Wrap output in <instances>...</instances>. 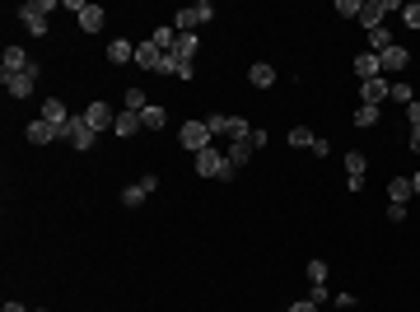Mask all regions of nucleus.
I'll return each mask as SVG.
<instances>
[{
  "mask_svg": "<svg viewBox=\"0 0 420 312\" xmlns=\"http://www.w3.org/2000/svg\"><path fill=\"white\" fill-rule=\"evenodd\" d=\"M411 149L420 154V126H411Z\"/></svg>",
  "mask_w": 420,
  "mask_h": 312,
  "instance_id": "nucleus-41",
  "label": "nucleus"
},
{
  "mask_svg": "<svg viewBox=\"0 0 420 312\" xmlns=\"http://www.w3.org/2000/svg\"><path fill=\"white\" fill-rule=\"evenodd\" d=\"M411 191H416V196H420V168L411 172Z\"/></svg>",
  "mask_w": 420,
  "mask_h": 312,
  "instance_id": "nucleus-42",
  "label": "nucleus"
},
{
  "mask_svg": "<svg viewBox=\"0 0 420 312\" xmlns=\"http://www.w3.org/2000/svg\"><path fill=\"white\" fill-rule=\"evenodd\" d=\"M205 131L215 136V140H248L252 126L243 117H229V112H215V117H205Z\"/></svg>",
  "mask_w": 420,
  "mask_h": 312,
  "instance_id": "nucleus-1",
  "label": "nucleus"
},
{
  "mask_svg": "<svg viewBox=\"0 0 420 312\" xmlns=\"http://www.w3.org/2000/svg\"><path fill=\"white\" fill-rule=\"evenodd\" d=\"M332 298H336V294H327V284H313V303H318V308H327Z\"/></svg>",
  "mask_w": 420,
  "mask_h": 312,
  "instance_id": "nucleus-37",
  "label": "nucleus"
},
{
  "mask_svg": "<svg viewBox=\"0 0 420 312\" xmlns=\"http://www.w3.org/2000/svg\"><path fill=\"white\" fill-rule=\"evenodd\" d=\"M364 163H369V158L359 154V149H350V154H345V177H350V182H359V177H364Z\"/></svg>",
  "mask_w": 420,
  "mask_h": 312,
  "instance_id": "nucleus-26",
  "label": "nucleus"
},
{
  "mask_svg": "<svg viewBox=\"0 0 420 312\" xmlns=\"http://www.w3.org/2000/svg\"><path fill=\"white\" fill-rule=\"evenodd\" d=\"M290 312H322V308H318L313 298H299V303H290Z\"/></svg>",
  "mask_w": 420,
  "mask_h": 312,
  "instance_id": "nucleus-38",
  "label": "nucleus"
},
{
  "mask_svg": "<svg viewBox=\"0 0 420 312\" xmlns=\"http://www.w3.org/2000/svg\"><path fill=\"white\" fill-rule=\"evenodd\" d=\"M383 15H402V0H364V10H359V24L364 28H383Z\"/></svg>",
  "mask_w": 420,
  "mask_h": 312,
  "instance_id": "nucleus-5",
  "label": "nucleus"
},
{
  "mask_svg": "<svg viewBox=\"0 0 420 312\" xmlns=\"http://www.w3.org/2000/svg\"><path fill=\"white\" fill-rule=\"evenodd\" d=\"M164 122H169V112L159 108V103H150V108L140 112V126H145V131H159V126H164Z\"/></svg>",
  "mask_w": 420,
  "mask_h": 312,
  "instance_id": "nucleus-25",
  "label": "nucleus"
},
{
  "mask_svg": "<svg viewBox=\"0 0 420 312\" xmlns=\"http://www.w3.org/2000/svg\"><path fill=\"white\" fill-rule=\"evenodd\" d=\"M159 61H164V51H159L150 38H145V42H136V65H140V70H159Z\"/></svg>",
  "mask_w": 420,
  "mask_h": 312,
  "instance_id": "nucleus-16",
  "label": "nucleus"
},
{
  "mask_svg": "<svg viewBox=\"0 0 420 312\" xmlns=\"http://www.w3.org/2000/svg\"><path fill=\"white\" fill-rule=\"evenodd\" d=\"M355 75H359V84H364V79H378V75H383V61H378V51H359V56H355Z\"/></svg>",
  "mask_w": 420,
  "mask_h": 312,
  "instance_id": "nucleus-14",
  "label": "nucleus"
},
{
  "mask_svg": "<svg viewBox=\"0 0 420 312\" xmlns=\"http://www.w3.org/2000/svg\"><path fill=\"white\" fill-rule=\"evenodd\" d=\"M378 117H383V108H369V103H359V108H355V126H364V131L378 126Z\"/></svg>",
  "mask_w": 420,
  "mask_h": 312,
  "instance_id": "nucleus-28",
  "label": "nucleus"
},
{
  "mask_svg": "<svg viewBox=\"0 0 420 312\" xmlns=\"http://www.w3.org/2000/svg\"><path fill=\"white\" fill-rule=\"evenodd\" d=\"M215 19V5L210 0H196V5H187V10H178V19H173V28L178 33H196L201 24H210Z\"/></svg>",
  "mask_w": 420,
  "mask_h": 312,
  "instance_id": "nucleus-3",
  "label": "nucleus"
},
{
  "mask_svg": "<svg viewBox=\"0 0 420 312\" xmlns=\"http://www.w3.org/2000/svg\"><path fill=\"white\" fill-rule=\"evenodd\" d=\"M145 108H150L145 89H136V84H131V89H126V112H145Z\"/></svg>",
  "mask_w": 420,
  "mask_h": 312,
  "instance_id": "nucleus-29",
  "label": "nucleus"
},
{
  "mask_svg": "<svg viewBox=\"0 0 420 312\" xmlns=\"http://www.w3.org/2000/svg\"><path fill=\"white\" fill-rule=\"evenodd\" d=\"M75 19H79V28L84 33H98L103 24H108V10H103V5H84V0H75Z\"/></svg>",
  "mask_w": 420,
  "mask_h": 312,
  "instance_id": "nucleus-6",
  "label": "nucleus"
},
{
  "mask_svg": "<svg viewBox=\"0 0 420 312\" xmlns=\"http://www.w3.org/2000/svg\"><path fill=\"white\" fill-rule=\"evenodd\" d=\"M248 158H252V145L248 140H229V163H233V168H243Z\"/></svg>",
  "mask_w": 420,
  "mask_h": 312,
  "instance_id": "nucleus-27",
  "label": "nucleus"
},
{
  "mask_svg": "<svg viewBox=\"0 0 420 312\" xmlns=\"http://www.w3.org/2000/svg\"><path fill=\"white\" fill-rule=\"evenodd\" d=\"M178 145H182V149H192V154H201V149H210V145H215V136L205 131V122H196V117H192V122L178 131Z\"/></svg>",
  "mask_w": 420,
  "mask_h": 312,
  "instance_id": "nucleus-4",
  "label": "nucleus"
},
{
  "mask_svg": "<svg viewBox=\"0 0 420 312\" xmlns=\"http://www.w3.org/2000/svg\"><path fill=\"white\" fill-rule=\"evenodd\" d=\"M145 196H150V191L136 182V187H126V191H122V205H126V210H136V205H145Z\"/></svg>",
  "mask_w": 420,
  "mask_h": 312,
  "instance_id": "nucleus-31",
  "label": "nucleus"
},
{
  "mask_svg": "<svg viewBox=\"0 0 420 312\" xmlns=\"http://www.w3.org/2000/svg\"><path fill=\"white\" fill-rule=\"evenodd\" d=\"M38 75H42V70H38V61H33V70H24V75H10V79H5L10 98H29L33 89H38Z\"/></svg>",
  "mask_w": 420,
  "mask_h": 312,
  "instance_id": "nucleus-9",
  "label": "nucleus"
},
{
  "mask_svg": "<svg viewBox=\"0 0 420 312\" xmlns=\"http://www.w3.org/2000/svg\"><path fill=\"white\" fill-rule=\"evenodd\" d=\"M196 51H201L196 33H178V47H173V56H182V61H196Z\"/></svg>",
  "mask_w": 420,
  "mask_h": 312,
  "instance_id": "nucleus-23",
  "label": "nucleus"
},
{
  "mask_svg": "<svg viewBox=\"0 0 420 312\" xmlns=\"http://www.w3.org/2000/svg\"><path fill=\"white\" fill-rule=\"evenodd\" d=\"M136 131H145V126H140V112H117V122H112V136H122V140H131V136H136Z\"/></svg>",
  "mask_w": 420,
  "mask_h": 312,
  "instance_id": "nucleus-15",
  "label": "nucleus"
},
{
  "mask_svg": "<svg viewBox=\"0 0 420 312\" xmlns=\"http://www.w3.org/2000/svg\"><path fill=\"white\" fill-rule=\"evenodd\" d=\"M150 42H155L159 51H173L178 47V28H173V24H159V28L150 33Z\"/></svg>",
  "mask_w": 420,
  "mask_h": 312,
  "instance_id": "nucleus-21",
  "label": "nucleus"
},
{
  "mask_svg": "<svg viewBox=\"0 0 420 312\" xmlns=\"http://www.w3.org/2000/svg\"><path fill=\"white\" fill-rule=\"evenodd\" d=\"M313 140H318V136H313L309 126H295V131H290V145H295V149H313Z\"/></svg>",
  "mask_w": 420,
  "mask_h": 312,
  "instance_id": "nucleus-30",
  "label": "nucleus"
},
{
  "mask_svg": "<svg viewBox=\"0 0 420 312\" xmlns=\"http://www.w3.org/2000/svg\"><path fill=\"white\" fill-rule=\"evenodd\" d=\"M392 94V84L383 75L378 79H364V84H359V103H369V108H378V103H383V98Z\"/></svg>",
  "mask_w": 420,
  "mask_h": 312,
  "instance_id": "nucleus-11",
  "label": "nucleus"
},
{
  "mask_svg": "<svg viewBox=\"0 0 420 312\" xmlns=\"http://www.w3.org/2000/svg\"><path fill=\"white\" fill-rule=\"evenodd\" d=\"M359 10H364V0H336V15H345V19L350 15L359 19Z\"/></svg>",
  "mask_w": 420,
  "mask_h": 312,
  "instance_id": "nucleus-34",
  "label": "nucleus"
},
{
  "mask_svg": "<svg viewBox=\"0 0 420 312\" xmlns=\"http://www.w3.org/2000/svg\"><path fill=\"white\" fill-rule=\"evenodd\" d=\"M378 61H383V70H406V65H411V56H406V47H397V42H392L388 51H378Z\"/></svg>",
  "mask_w": 420,
  "mask_h": 312,
  "instance_id": "nucleus-20",
  "label": "nucleus"
},
{
  "mask_svg": "<svg viewBox=\"0 0 420 312\" xmlns=\"http://www.w3.org/2000/svg\"><path fill=\"white\" fill-rule=\"evenodd\" d=\"M0 312H33V308H24V303H15V298H10V303H5Z\"/></svg>",
  "mask_w": 420,
  "mask_h": 312,
  "instance_id": "nucleus-40",
  "label": "nucleus"
},
{
  "mask_svg": "<svg viewBox=\"0 0 420 312\" xmlns=\"http://www.w3.org/2000/svg\"><path fill=\"white\" fill-rule=\"evenodd\" d=\"M309 284H327V261H322V256L309 261Z\"/></svg>",
  "mask_w": 420,
  "mask_h": 312,
  "instance_id": "nucleus-33",
  "label": "nucleus"
},
{
  "mask_svg": "<svg viewBox=\"0 0 420 312\" xmlns=\"http://www.w3.org/2000/svg\"><path fill=\"white\" fill-rule=\"evenodd\" d=\"M369 42H373V51H388V47H392L388 28H373V33H369Z\"/></svg>",
  "mask_w": 420,
  "mask_h": 312,
  "instance_id": "nucleus-35",
  "label": "nucleus"
},
{
  "mask_svg": "<svg viewBox=\"0 0 420 312\" xmlns=\"http://www.w3.org/2000/svg\"><path fill=\"white\" fill-rule=\"evenodd\" d=\"M402 19H406V28H420V5H402Z\"/></svg>",
  "mask_w": 420,
  "mask_h": 312,
  "instance_id": "nucleus-36",
  "label": "nucleus"
},
{
  "mask_svg": "<svg viewBox=\"0 0 420 312\" xmlns=\"http://www.w3.org/2000/svg\"><path fill=\"white\" fill-rule=\"evenodd\" d=\"M406 117H411V126H420V98L411 103V108H406Z\"/></svg>",
  "mask_w": 420,
  "mask_h": 312,
  "instance_id": "nucleus-39",
  "label": "nucleus"
},
{
  "mask_svg": "<svg viewBox=\"0 0 420 312\" xmlns=\"http://www.w3.org/2000/svg\"><path fill=\"white\" fill-rule=\"evenodd\" d=\"M42 122L47 126H65V122H70V112H65L61 98H47V103H42Z\"/></svg>",
  "mask_w": 420,
  "mask_h": 312,
  "instance_id": "nucleus-18",
  "label": "nucleus"
},
{
  "mask_svg": "<svg viewBox=\"0 0 420 312\" xmlns=\"http://www.w3.org/2000/svg\"><path fill=\"white\" fill-rule=\"evenodd\" d=\"M19 24H24L33 38H47V24H52V0H24V5H19Z\"/></svg>",
  "mask_w": 420,
  "mask_h": 312,
  "instance_id": "nucleus-2",
  "label": "nucleus"
},
{
  "mask_svg": "<svg viewBox=\"0 0 420 312\" xmlns=\"http://www.w3.org/2000/svg\"><path fill=\"white\" fill-rule=\"evenodd\" d=\"M112 65H126V61H136V42H126V38H117V42H108V51H103Z\"/></svg>",
  "mask_w": 420,
  "mask_h": 312,
  "instance_id": "nucleus-17",
  "label": "nucleus"
},
{
  "mask_svg": "<svg viewBox=\"0 0 420 312\" xmlns=\"http://www.w3.org/2000/svg\"><path fill=\"white\" fill-rule=\"evenodd\" d=\"M24 136H29V145H52V140H56V126H47L42 117H38V122H29Z\"/></svg>",
  "mask_w": 420,
  "mask_h": 312,
  "instance_id": "nucleus-19",
  "label": "nucleus"
},
{
  "mask_svg": "<svg viewBox=\"0 0 420 312\" xmlns=\"http://www.w3.org/2000/svg\"><path fill=\"white\" fill-rule=\"evenodd\" d=\"M159 75L192 79V75H196V65H192V61H182V56H173V51H164V61H159Z\"/></svg>",
  "mask_w": 420,
  "mask_h": 312,
  "instance_id": "nucleus-12",
  "label": "nucleus"
},
{
  "mask_svg": "<svg viewBox=\"0 0 420 312\" xmlns=\"http://www.w3.org/2000/svg\"><path fill=\"white\" fill-rule=\"evenodd\" d=\"M70 145H75V149H93V145H98V131H93L84 117H70Z\"/></svg>",
  "mask_w": 420,
  "mask_h": 312,
  "instance_id": "nucleus-10",
  "label": "nucleus"
},
{
  "mask_svg": "<svg viewBox=\"0 0 420 312\" xmlns=\"http://www.w3.org/2000/svg\"><path fill=\"white\" fill-rule=\"evenodd\" d=\"M224 163H229V154H219L215 145H210V149H201V154H196V177H219V172H224Z\"/></svg>",
  "mask_w": 420,
  "mask_h": 312,
  "instance_id": "nucleus-8",
  "label": "nucleus"
},
{
  "mask_svg": "<svg viewBox=\"0 0 420 312\" xmlns=\"http://www.w3.org/2000/svg\"><path fill=\"white\" fill-rule=\"evenodd\" d=\"M24 70H33L29 51H24V47H5V56H0V79H10V75H24Z\"/></svg>",
  "mask_w": 420,
  "mask_h": 312,
  "instance_id": "nucleus-7",
  "label": "nucleus"
},
{
  "mask_svg": "<svg viewBox=\"0 0 420 312\" xmlns=\"http://www.w3.org/2000/svg\"><path fill=\"white\" fill-rule=\"evenodd\" d=\"M248 79H252V89H271V84H276V70H271L266 61H257V65L248 70Z\"/></svg>",
  "mask_w": 420,
  "mask_h": 312,
  "instance_id": "nucleus-24",
  "label": "nucleus"
},
{
  "mask_svg": "<svg viewBox=\"0 0 420 312\" xmlns=\"http://www.w3.org/2000/svg\"><path fill=\"white\" fill-rule=\"evenodd\" d=\"M392 98H397L402 108H411V103H416V89H411L406 79H397V84H392Z\"/></svg>",
  "mask_w": 420,
  "mask_h": 312,
  "instance_id": "nucleus-32",
  "label": "nucleus"
},
{
  "mask_svg": "<svg viewBox=\"0 0 420 312\" xmlns=\"http://www.w3.org/2000/svg\"><path fill=\"white\" fill-rule=\"evenodd\" d=\"M84 122H89L93 131H112V122H117V112H112L108 103H89V108H84Z\"/></svg>",
  "mask_w": 420,
  "mask_h": 312,
  "instance_id": "nucleus-13",
  "label": "nucleus"
},
{
  "mask_svg": "<svg viewBox=\"0 0 420 312\" xmlns=\"http://www.w3.org/2000/svg\"><path fill=\"white\" fill-rule=\"evenodd\" d=\"M411 196H416V191H411V177H392L388 182V201L392 205H406Z\"/></svg>",
  "mask_w": 420,
  "mask_h": 312,
  "instance_id": "nucleus-22",
  "label": "nucleus"
},
{
  "mask_svg": "<svg viewBox=\"0 0 420 312\" xmlns=\"http://www.w3.org/2000/svg\"><path fill=\"white\" fill-rule=\"evenodd\" d=\"M33 312H47V308H33Z\"/></svg>",
  "mask_w": 420,
  "mask_h": 312,
  "instance_id": "nucleus-43",
  "label": "nucleus"
}]
</instances>
